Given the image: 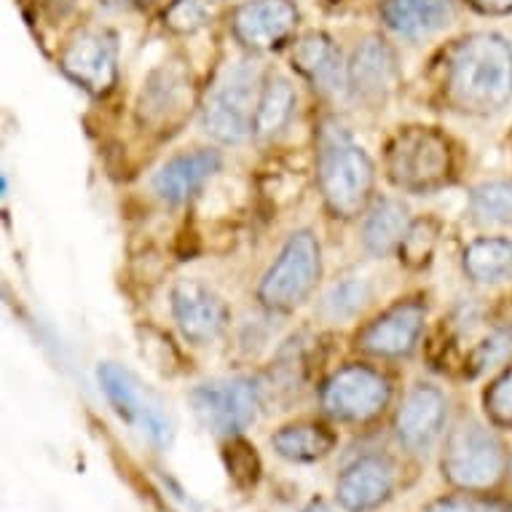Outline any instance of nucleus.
<instances>
[{
    "label": "nucleus",
    "mask_w": 512,
    "mask_h": 512,
    "mask_svg": "<svg viewBox=\"0 0 512 512\" xmlns=\"http://www.w3.org/2000/svg\"><path fill=\"white\" fill-rule=\"evenodd\" d=\"M421 512H499V507L472 496H448V499H437Z\"/></svg>",
    "instance_id": "nucleus-32"
},
{
    "label": "nucleus",
    "mask_w": 512,
    "mask_h": 512,
    "mask_svg": "<svg viewBox=\"0 0 512 512\" xmlns=\"http://www.w3.org/2000/svg\"><path fill=\"white\" fill-rule=\"evenodd\" d=\"M220 0H175L167 9V27L175 33H196L202 30L218 11Z\"/></svg>",
    "instance_id": "nucleus-28"
},
{
    "label": "nucleus",
    "mask_w": 512,
    "mask_h": 512,
    "mask_svg": "<svg viewBox=\"0 0 512 512\" xmlns=\"http://www.w3.org/2000/svg\"><path fill=\"white\" fill-rule=\"evenodd\" d=\"M271 445L287 462H317L336 448V435L322 424L301 421V424H287L271 437Z\"/></svg>",
    "instance_id": "nucleus-21"
},
{
    "label": "nucleus",
    "mask_w": 512,
    "mask_h": 512,
    "mask_svg": "<svg viewBox=\"0 0 512 512\" xmlns=\"http://www.w3.org/2000/svg\"><path fill=\"white\" fill-rule=\"evenodd\" d=\"M180 89H183V84L175 81L169 73L153 76L151 84L145 86L143 102H140V110L145 113V118L153 121V118H164L172 110H177L175 105H180Z\"/></svg>",
    "instance_id": "nucleus-29"
},
{
    "label": "nucleus",
    "mask_w": 512,
    "mask_h": 512,
    "mask_svg": "<svg viewBox=\"0 0 512 512\" xmlns=\"http://www.w3.org/2000/svg\"><path fill=\"white\" fill-rule=\"evenodd\" d=\"M295 110V89L293 84L282 76H271L263 81L261 102H258V113H255V137L269 140L279 135Z\"/></svg>",
    "instance_id": "nucleus-23"
},
{
    "label": "nucleus",
    "mask_w": 512,
    "mask_h": 512,
    "mask_svg": "<svg viewBox=\"0 0 512 512\" xmlns=\"http://www.w3.org/2000/svg\"><path fill=\"white\" fill-rule=\"evenodd\" d=\"M172 314L180 333L199 346L223 336L228 325L226 301L199 279H183L172 287Z\"/></svg>",
    "instance_id": "nucleus-10"
},
{
    "label": "nucleus",
    "mask_w": 512,
    "mask_h": 512,
    "mask_svg": "<svg viewBox=\"0 0 512 512\" xmlns=\"http://www.w3.org/2000/svg\"><path fill=\"white\" fill-rule=\"evenodd\" d=\"M395 472L392 464L381 456H362L349 464L338 478V502L349 512H370L381 507L392 496Z\"/></svg>",
    "instance_id": "nucleus-15"
},
{
    "label": "nucleus",
    "mask_w": 512,
    "mask_h": 512,
    "mask_svg": "<svg viewBox=\"0 0 512 512\" xmlns=\"http://www.w3.org/2000/svg\"><path fill=\"white\" fill-rule=\"evenodd\" d=\"M322 274V252H319L317 236L311 231H295L285 242L279 258L274 261L261 287L258 298L266 309L290 311L301 306L317 287Z\"/></svg>",
    "instance_id": "nucleus-6"
},
{
    "label": "nucleus",
    "mask_w": 512,
    "mask_h": 512,
    "mask_svg": "<svg viewBox=\"0 0 512 512\" xmlns=\"http://www.w3.org/2000/svg\"><path fill=\"white\" fill-rule=\"evenodd\" d=\"M220 169V153L202 148V151L183 153L167 161L153 177V191L169 204H183L196 196Z\"/></svg>",
    "instance_id": "nucleus-17"
},
{
    "label": "nucleus",
    "mask_w": 512,
    "mask_h": 512,
    "mask_svg": "<svg viewBox=\"0 0 512 512\" xmlns=\"http://www.w3.org/2000/svg\"><path fill=\"white\" fill-rule=\"evenodd\" d=\"M303 512H333V507L328 502H322V499H314Z\"/></svg>",
    "instance_id": "nucleus-34"
},
{
    "label": "nucleus",
    "mask_w": 512,
    "mask_h": 512,
    "mask_svg": "<svg viewBox=\"0 0 512 512\" xmlns=\"http://www.w3.org/2000/svg\"><path fill=\"white\" fill-rule=\"evenodd\" d=\"M502 443L480 421H462L448 435L443 451V475L464 491H486L504 475Z\"/></svg>",
    "instance_id": "nucleus-5"
},
{
    "label": "nucleus",
    "mask_w": 512,
    "mask_h": 512,
    "mask_svg": "<svg viewBox=\"0 0 512 512\" xmlns=\"http://www.w3.org/2000/svg\"><path fill=\"white\" fill-rule=\"evenodd\" d=\"M62 70L89 94H108L116 84V38L102 30H86L62 54Z\"/></svg>",
    "instance_id": "nucleus-11"
},
{
    "label": "nucleus",
    "mask_w": 512,
    "mask_h": 512,
    "mask_svg": "<svg viewBox=\"0 0 512 512\" xmlns=\"http://www.w3.org/2000/svg\"><path fill=\"white\" fill-rule=\"evenodd\" d=\"M470 212L483 226H512V183L494 180L478 185L470 196Z\"/></svg>",
    "instance_id": "nucleus-24"
},
{
    "label": "nucleus",
    "mask_w": 512,
    "mask_h": 512,
    "mask_svg": "<svg viewBox=\"0 0 512 512\" xmlns=\"http://www.w3.org/2000/svg\"><path fill=\"white\" fill-rule=\"evenodd\" d=\"M387 403L389 381L368 365H346L322 387V408L341 421H368Z\"/></svg>",
    "instance_id": "nucleus-8"
},
{
    "label": "nucleus",
    "mask_w": 512,
    "mask_h": 512,
    "mask_svg": "<svg viewBox=\"0 0 512 512\" xmlns=\"http://www.w3.org/2000/svg\"><path fill=\"white\" fill-rule=\"evenodd\" d=\"M408 228H411L408 207L397 199H381L370 207L368 218L362 223V244L370 255L384 258L400 250Z\"/></svg>",
    "instance_id": "nucleus-20"
},
{
    "label": "nucleus",
    "mask_w": 512,
    "mask_h": 512,
    "mask_svg": "<svg viewBox=\"0 0 512 512\" xmlns=\"http://www.w3.org/2000/svg\"><path fill=\"white\" fill-rule=\"evenodd\" d=\"M370 301V285L365 279L360 277H349L344 282H338V285L330 287V293L325 295V301H322V309L328 314L330 319H336V322H344V319L357 317L362 309H365V303Z\"/></svg>",
    "instance_id": "nucleus-25"
},
{
    "label": "nucleus",
    "mask_w": 512,
    "mask_h": 512,
    "mask_svg": "<svg viewBox=\"0 0 512 512\" xmlns=\"http://www.w3.org/2000/svg\"><path fill=\"white\" fill-rule=\"evenodd\" d=\"M437 244V223L435 220H416L408 228L403 244H400V261L411 269H421L432 261V252Z\"/></svg>",
    "instance_id": "nucleus-27"
},
{
    "label": "nucleus",
    "mask_w": 512,
    "mask_h": 512,
    "mask_svg": "<svg viewBox=\"0 0 512 512\" xmlns=\"http://www.w3.org/2000/svg\"><path fill=\"white\" fill-rule=\"evenodd\" d=\"M223 462H226V470L231 475V480L239 488H252L258 483V478H261V459L255 454V448L239 435L231 437V443L226 445Z\"/></svg>",
    "instance_id": "nucleus-26"
},
{
    "label": "nucleus",
    "mask_w": 512,
    "mask_h": 512,
    "mask_svg": "<svg viewBox=\"0 0 512 512\" xmlns=\"http://www.w3.org/2000/svg\"><path fill=\"white\" fill-rule=\"evenodd\" d=\"M454 0H381V19L403 38H427L448 25Z\"/></svg>",
    "instance_id": "nucleus-19"
},
{
    "label": "nucleus",
    "mask_w": 512,
    "mask_h": 512,
    "mask_svg": "<svg viewBox=\"0 0 512 512\" xmlns=\"http://www.w3.org/2000/svg\"><path fill=\"white\" fill-rule=\"evenodd\" d=\"M397 59L381 38H368L349 62V92L362 102H381L395 92Z\"/></svg>",
    "instance_id": "nucleus-16"
},
{
    "label": "nucleus",
    "mask_w": 512,
    "mask_h": 512,
    "mask_svg": "<svg viewBox=\"0 0 512 512\" xmlns=\"http://www.w3.org/2000/svg\"><path fill=\"white\" fill-rule=\"evenodd\" d=\"M445 100L467 116H494L512 100V46L496 33L467 35L445 62Z\"/></svg>",
    "instance_id": "nucleus-1"
},
{
    "label": "nucleus",
    "mask_w": 512,
    "mask_h": 512,
    "mask_svg": "<svg viewBox=\"0 0 512 512\" xmlns=\"http://www.w3.org/2000/svg\"><path fill=\"white\" fill-rule=\"evenodd\" d=\"M191 408L210 432L236 437L258 416V389L247 378L207 381L191 392Z\"/></svg>",
    "instance_id": "nucleus-7"
},
{
    "label": "nucleus",
    "mask_w": 512,
    "mask_h": 512,
    "mask_svg": "<svg viewBox=\"0 0 512 512\" xmlns=\"http://www.w3.org/2000/svg\"><path fill=\"white\" fill-rule=\"evenodd\" d=\"M512 357V330H499L494 336H488L483 344L472 354V373H483V370L502 365Z\"/></svg>",
    "instance_id": "nucleus-31"
},
{
    "label": "nucleus",
    "mask_w": 512,
    "mask_h": 512,
    "mask_svg": "<svg viewBox=\"0 0 512 512\" xmlns=\"http://www.w3.org/2000/svg\"><path fill=\"white\" fill-rule=\"evenodd\" d=\"M97 378H100L102 392L121 419H126L129 424H140L145 435L151 437L156 445H169V440H172L169 416L164 413L159 400L148 395L143 384L129 370H124L116 362H102L97 368Z\"/></svg>",
    "instance_id": "nucleus-9"
},
{
    "label": "nucleus",
    "mask_w": 512,
    "mask_h": 512,
    "mask_svg": "<svg viewBox=\"0 0 512 512\" xmlns=\"http://www.w3.org/2000/svg\"><path fill=\"white\" fill-rule=\"evenodd\" d=\"M424 314L427 311L419 301L397 303L362 330L360 346L373 357H405L416 349L424 330Z\"/></svg>",
    "instance_id": "nucleus-12"
},
{
    "label": "nucleus",
    "mask_w": 512,
    "mask_h": 512,
    "mask_svg": "<svg viewBox=\"0 0 512 512\" xmlns=\"http://www.w3.org/2000/svg\"><path fill=\"white\" fill-rule=\"evenodd\" d=\"M298 11L290 0H250L234 17L236 41L252 51H269L290 38Z\"/></svg>",
    "instance_id": "nucleus-13"
},
{
    "label": "nucleus",
    "mask_w": 512,
    "mask_h": 512,
    "mask_svg": "<svg viewBox=\"0 0 512 512\" xmlns=\"http://www.w3.org/2000/svg\"><path fill=\"white\" fill-rule=\"evenodd\" d=\"M486 413L496 427L512 429V368H507L502 376L486 392Z\"/></svg>",
    "instance_id": "nucleus-30"
},
{
    "label": "nucleus",
    "mask_w": 512,
    "mask_h": 512,
    "mask_svg": "<svg viewBox=\"0 0 512 512\" xmlns=\"http://www.w3.org/2000/svg\"><path fill=\"white\" fill-rule=\"evenodd\" d=\"M467 3L488 17H504L512 11V0H467Z\"/></svg>",
    "instance_id": "nucleus-33"
},
{
    "label": "nucleus",
    "mask_w": 512,
    "mask_h": 512,
    "mask_svg": "<svg viewBox=\"0 0 512 512\" xmlns=\"http://www.w3.org/2000/svg\"><path fill=\"white\" fill-rule=\"evenodd\" d=\"M451 145L437 129L408 126L400 129L387 148L389 180L408 194H429L451 177Z\"/></svg>",
    "instance_id": "nucleus-3"
},
{
    "label": "nucleus",
    "mask_w": 512,
    "mask_h": 512,
    "mask_svg": "<svg viewBox=\"0 0 512 512\" xmlns=\"http://www.w3.org/2000/svg\"><path fill=\"white\" fill-rule=\"evenodd\" d=\"M319 188L336 218H354L373 194V161L349 137L333 132L319 151Z\"/></svg>",
    "instance_id": "nucleus-4"
},
{
    "label": "nucleus",
    "mask_w": 512,
    "mask_h": 512,
    "mask_svg": "<svg viewBox=\"0 0 512 512\" xmlns=\"http://www.w3.org/2000/svg\"><path fill=\"white\" fill-rule=\"evenodd\" d=\"M448 403L440 389L421 384L405 397L395 416V429L400 443L411 451H427L437 437L443 435Z\"/></svg>",
    "instance_id": "nucleus-14"
},
{
    "label": "nucleus",
    "mask_w": 512,
    "mask_h": 512,
    "mask_svg": "<svg viewBox=\"0 0 512 512\" xmlns=\"http://www.w3.org/2000/svg\"><path fill=\"white\" fill-rule=\"evenodd\" d=\"M263 76L252 59H239L223 70L202 108L204 132L223 145H239L255 135V113Z\"/></svg>",
    "instance_id": "nucleus-2"
},
{
    "label": "nucleus",
    "mask_w": 512,
    "mask_h": 512,
    "mask_svg": "<svg viewBox=\"0 0 512 512\" xmlns=\"http://www.w3.org/2000/svg\"><path fill=\"white\" fill-rule=\"evenodd\" d=\"M462 263L464 274L472 282H480V285L502 282V279L512 277V242L499 239V236L478 239L464 250Z\"/></svg>",
    "instance_id": "nucleus-22"
},
{
    "label": "nucleus",
    "mask_w": 512,
    "mask_h": 512,
    "mask_svg": "<svg viewBox=\"0 0 512 512\" xmlns=\"http://www.w3.org/2000/svg\"><path fill=\"white\" fill-rule=\"evenodd\" d=\"M295 70L306 76L314 86L328 94L349 92V65H344L341 51L333 46L328 35L311 33L295 43Z\"/></svg>",
    "instance_id": "nucleus-18"
}]
</instances>
